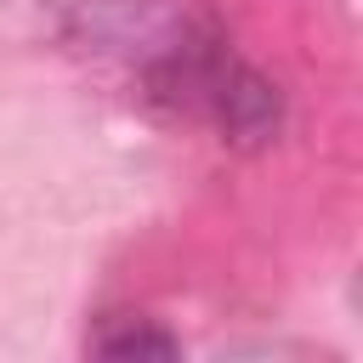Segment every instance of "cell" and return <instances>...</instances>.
<instances>
[{
    "instance_id": "1",
    "label": "cell",
    "mask_w": 363,
    "mask_h": 363,
    "mask_svg": "<svg viewBox=\"0 0 363 363\" xmlns=\"http://www.w3.org/2000/svg\"><path fill=\"white\" fill-rule=\"evenodd\" d=\"M91 346H96L102 357H170V352H176V340H170L164 329L130 323V318H113V329H102Z\"/></svg>"
}]
</instances>
